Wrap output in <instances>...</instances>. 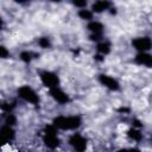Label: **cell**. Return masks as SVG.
I'll use <instances>...</instances> for the list:
<instances>
[{
  "label": "cell",
  "mask_w": 152,
  "mask_h": 152,
  "mask_svg": "<svg viewBox=\"0 0 152 152\" xmlns=\"http://www.w3.org/2000/svg\"><path fill=\"white\" fill-rule=\"evenodd\" d=\"M38 45L42 48V49H49L51 46V42L48 37H42L38 39Z\"/></svg>",
  "instance_id": "17"
},
{
  "label": "cell",
  "mask_w": 152,
  "mask_h": 152,
  "mask_svg": "<svg viewBox=\"0 0 152 152\" xmlns=\"http://www.w3.org/2000/svg\"><path fill=\"white\" fill-rule=\"evenodd\" d=\"M87 28L91 32V33H102V30H103V25L100 23V21H89V24L87 25Z\"/></svg>",
  "instance_id": "12"
},
{
  "label": "cell",
  "mask_w": 152,
  "mask_h": 152,
  "mask_svg": "<svg viewBox=\"0 0 152 152\" xmlns=\"http://www.w3.org/2000/svg\"><path fill=\"white\" fill-rule=\"evenodd\" d=\"M69 144L78 152H83L87 148V140L80 133H74L69 138Z\"/></svg>",
  "instance_id": "7"
},
{
  "label": "cell",
  "mask_w": 152,
  "mask_h": 152,
  "mask_svg": "<svg viewBox=\"0 0 152 152\" xmlns=\"http://www.w3.org/2000/svg\"><path fill=\"white\" fill-rule=\"evenodd\" d=\"M33 56H37V55H34V53H32L30 51H23V52H20V59L23 62H25V63H30L32 61Z\"/></svg>",
  "instance_id": "16"
},
{
  "label": "cell",
  "mask_w": 152,
  "mask_h": 152,
  "mask_svg": "<svg viewBox=\"0 0 152 152\" xmlns=\"http://www.w3.org/2000/svg\"><path fill=\"white\" fill-rule=\"evenodd\" d=\"M110 46L112 45H110L109 42H100L97 44V46H96V50H97V52L100 55L106 56V55H108L110 52Z\"/></svg>",
  "instance_id": "13"
},
{
  "label": "cell",
  "mask_w": 152,
  "mask_h": 152,
  "mask_svg": "<svg viewBox=\"0 0 152 152\" xmlns=\"http://www.w3.org/2000/svg\"><path fill=\"white\" fill-rule=\"evenodd\" d=\"M8 56H10L8 50L4 45H0V58H7Z\"/></svg>",
  "instance_id": "21"
},
{
  "label": "cell",
  "mask_w": 152,
  "mask_h": 152,
  "mask_svg": "<svg viewBox=\"0 0 152 152\" xmlns=\"http://www.w3.org/2000/svg\"><path fill=\"white\" fill-rule=\"evenodd\" d=\"M127 135H128L132 140H134V141H140V140L142 139V133H141L137 127H133V128L128 129Z\"/></svg>",
  "instance_id": "14"
},
{
  "label": "cell",
  "mask_w": 152,
  "mask_h": 152,
  "mask_svg": "<svg viewBox=\"0 0 152 152\" xmlns=\"http://www.w3.org/2000/svg\"><path fill=\"white\" fill-rule=\"evenodd\" d=\"M82 119L77 115L74 116H57L53 119L52 125L57 129H63V131H70V129H76L81 126Z\"/></svg>",
  "instance_id": "1"
},
{
  "label": "cell",
  "mask_w": 152,
  "mask_h": 152,
  "mask_svg": "<svg viewBox=\"0 0 152 152\" xmlns=\"http://www.w3.org/2000/svg\"><path fill=\"white\" fill-rule=\"evenodd\" d=\"M17 4H26V2H28L30 0H14Z\"/></svg>",
  "instance_id": "23"
},
{
  "label": "cell",
  "mask_w": 152,
  "mask_h": 152,
  "mask_svg": "<svg viewBox=\"0 0 152 152\" xmlns=\"http://www.w3.org/2000/svg\"><path fill=\"white\" fill-rule=\"evenodd\" d=\"M2 26H4V20H2V18L0 17V30L2 28Z\"/></svg>",
  "instance_id": "24"
},
{
  "label": "cell",
  "mask_w": 152,
  "mask_h": 152,
  "mask_svg": "<svg viewBox=\"0 0 152 152\" xmlns=\"http://www.w3.org/2000/svg\"><path fill=\"white\" fill-rule=\"evenodd\" d=\"M72 5L76 6V7H80V8H84L87 6V0H71Z\"/></svg>",
  "instance_id": "19"
},
{
  "label": "cell",
  "mask_w": 152,
  "mask_h": 152,
  "mask_svg": "<svg viewBox=\"0 0 152 152\" xmlns=\"http://www.w3.org/2000/svg\"><path fill=\"white\" fill-rule=\"evenodd\" d=\"M18 95L20 99H23L26 102H30L32 104H37L39 102V96L37 93L28 86H23L18 89Z\"/></svg>",
  "instance_id": "3"
},
{
  "label": "cell",
  "mask_w": 152,
  "mask_h": 152,
  "mask_svg": "<svg viewBox=\"0 0 152 152\" xmlns=\"http://www.w3.org/2000/svg\"><path fill=\"white\" fill-rule=\"evenodd\" d=\"M134 62L139 65H145V66H151L152 65V56L147 52H139L135 58Z\"/></svg>",
  "instance_id": "10"
},
{
  "label": "cell",
  "mask_w": 152,
  "mask_h": 152,
  "mask_svg": "<svg viewBox=\"0 0 152 152\" xmlns=\"http://www.w3.org/2000/svg\"><path fill=\"white\" fill-rule=\"evenodd\" d=\"M50 1H52V2H61L62 0H50Z\"/></svg>",
  "instance_id": "25"
},
{
  "label": "cell",
  "mask_w": 152,
  "mask_h": 152,
  "mask_svg": "<svg viewBox=\"0 0 152 152\" xmlns=\"http://www.w3.org/2000/svg\"><path fill=\"white\" fill-rule=\"evenodd\" d=\"M132 45L139 52H147L152 46V42L148 37H138L132 40Z\"/></svg>",
  "instance_id": "5"
},
{
  "label": "cell",
  "mask_w": 152,
  "mask_h": 152,
  "mask_svg": "<svg viewBox=\"0 0 152 152\" xmlns=\"http://www.w3.org/2000/svg\"><path fill=\"white\" fill-rule=\"evenodd\" d=\"M49 91H50V95L52 96V99L55 101H57L58 103H61V104H65V103H68L70 101L69 95L65 91H63L58 86L53 87V88H50Z\"/></svg>",
  "instance_id": "8"
},
{
  "label": "cell",
  "mask_w": 152,
  "mask_h": 152,
  "mask_svg": "<svg viewBox=\"0 0 152 152\" xmlns=\"http://www.w3.org/2000/svg\"><path fill=\"white\" fill-rule=\"evenodd\" d=\"M133 122H134V127H137V128H138V127H141V124H140L139 120H134Z\"/></svg>",
  "instance_id": "22"
},
{
  "label": "cell",
  "mask_w": 152,
  "mask_h": 152,
  "mask_svg": "<svg viewBox=\"0 0 152 152\" xmlns=\"http://www.w3.org/2000/svg\"><path fill=\"white\" fill-rule=\"evenodd\" d=\"M40 80H42L43 84L45 87H48L49 89L50 88H53V87H57L59 84L58 76L55 72H52V71H48V70L42 71L40 72Z\"/></svg>",
  "instance_id": "4"
},
{
  "label": "cell",
  "mask_w": 152,
  "mask_h": 152,
  "mask_svg": "<svg viewBox=\"0 0 152 152\" xmlns=\"http://www.w3.org/2000/svg\"><path fill=\"white\" fill-rule=\"evenodd\" d=\"M99 82L102 86H104L106 88H108L109 90H112V91H118L120 89V83L114 77H110L109 75L101 74L99 76Z\"/></svg>",
  "instance_id": "6"
},
{
  "label": "cell",
  "mask_w": 152,
  "mask_h": 152,
  "mask_svg": "<svg viewBox=\"0 0 152 152\" xmlns=\"http://www.w3.org/2000/svg\"><path fill=\"white\" fill-rule=\"evenodd\" d=\"M78 17L83 20H91L93 19V12L90 10L82 8V10L78 11Z\"/></svg>",
  "instance_id": "15"
},
{
  "label": "cell",
  "mask_w": 152,
  "mask_h": 152,
  "mask_svg": "<svg viewBox=\"0 0 152 152\" xmlns=\"http://www.w3.org/2000/svg\"><path fill=\"white\" fill-rule=\"evenodd\" d=\"M1 108H2V110L7 112V113H11L14 108V103H4V104H1Z\"/></svg>",
  "instance_id": "20"
},
{
  "label": "cell",
  "mask_w": 152,
  "mask_h": 152,
  "mask_svg": "<svg viewBox=\"0 0 152 152\" xmlns=\"http://www.w3.org/2000/svg\"><path fill=\"white\" fill-rule=\"evenodd\" d=\"M44 138H43V141L45 144L46 147L53 150L56 147H58L59 145V139L57 137V128L53 126V125H48L44 129Z\"/></svg>",
  "instance_id": "2"
},
{
  "label": "cell",
  "mask_w": 152,
  "mask_h": 152,
  "mask_svg": "<svg viewBox=\"0 0 152 152\" xmlns=\"http://www.w3.org/2000/svg\"><path fill=\"white\" fill-rule=\"evenodd\" d=\"M15 137V132L12 128V126L5 125L0 128V145H4L8 141H12Z\"/></svg>",
  "instance_id": "9"
},
{
  "label": "cell",
  "mask_w": 152,
  "mask_h": 152,
  "mask_svg": "<svg viewBox=\"0 0 152 152\" xmlns=\"http://www.w3.org/2000/svg\"><path fill=\"white\" fill-rule=\"evenodd\" d=\"M110 8V2L108 0H99L91 6V12L93 13H101Z\"/></svg>",
  "instance_id": "11"
},
{
  "label": "cell",
  "mask_w": 152,
  "mask_h": 152,
  "mask_svg": "<svg viewBox=\"0 0 152 152\" xmlns=\"http://www.w3.org/2000/svg\"><path fill=\"white\" fill-rule=\"evenodd\" d=\"M5 124L8 125V126H14L17 124V118H15L14 114H12V112L7 114V116L5 119Z\"/></svg>",
  "instance_id": "18"
}]
</instances>
